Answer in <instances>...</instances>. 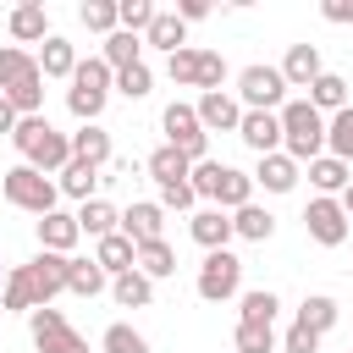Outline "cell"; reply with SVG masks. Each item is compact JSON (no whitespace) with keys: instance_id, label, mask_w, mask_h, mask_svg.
Segmentation results:
<instances>
[{"instance_id":"603a6c76","label":"cell","mask_w":353,"mask_h":353,"mask_svg":"<svg viewBox=\"0 0 353 353\" xmlns=\"http://www.w3.org/2000/svg\"><path fill=\"white\" fill-rule=\"evenodd\" d=\"M39 72H44V77H72V72H77V50H72V39L50 33L44 50H39Z\"/></svg>"},{"instance_id":"ab89813d","label":"cell","mask_w":353,"mask_h":353,"mask_svg":"<svg viewBox=\"0 0 353 353\" xmlns=\"http://www.w3.org/2000/svg\"><path fill=\"white\" fill-rule=\"evenodd\" d=\"M99 347L105 353H149V342H143V331H132V325H105V336H99Z\"/></svg>"},{"instance_id":"d6986e66","label":"cell","mask_w":353,"mask_h":353,"mask_svg":"<svg viewBox=\"0 0 353 353\" xmlns=\"http://www.w3.org/2000/svg\"><path fill=\"white\" fill-rule=\"evenodd\" d=\"M6 99H11V110L17 116H39V105H44V72H39V61L6 88Z\"/></svg>"},{"instance_id":"7402d4cb","label":"cell","mask_w":353,"mask_h":353,"mask_svg":"<svg viewBox=\"0 0 353 353\" xmlns=\"http://www.w3.org/2000/svg\"><path fill=\"white\" fill-rule=\"evenodd\" d=\"M143 44H154V50H165V55H176V50L188 44V22H182L176 11H154V22H149V33H143Z\"/></svg>"},{"instance_id":"f6af8a7d","label":"cell","mask_w":353,"mask_h":353,"mask_svg":"<svg viewBox=\"0 0 353 353\" xmlns=\"http://www.w3.org/2000/svg\"><path fill=\"white\" fill-rule=\"evenodd\" d=\"M215 176H221V160H199L193 176H188V188H193L199 199H215Z\"/></svg>"},{"instance_id":"816d5d0a","label":"cell","mask_w":353,"mask_h":353,"mask_svg":"<svg viewBox=\"0 0 353 353\" xmlns=\"http://www.w3.org/2000/svg\"><path fill=\"white\" fill-rule=\"evenodd\" d=\"M342 210H347V221H353V182H347V193H342Z\"/></svg>"},{"instance_id":"f546056e","label":"cell","mask_w":353,"mask_h":353,"mask_svg":"<svg viewBox=\"0 0 353 353\" xmlns=\"http://www.w3.org/2000/svg\"><path fill=\"white\" fill-rule=\"evenodd\" d=\"M232 232L248 237V243H265V237L276 232V215L259 210V204H243V210H232Z\"/></svg>"},{"instance_id":"cb8c5ba5","label":"cell","mask_w":353,"mask_h":353,"mask_svg":"<svg viewBox=\"0 0 353 353\" xmlns=\"http://www.w3.org/2000/svg\"><path fill=\"white\" fill-rule=\"evenodd\" d=\"M72 160H88V165H105V160H110V132H105L99 121H88V127H77V132H72Z\"/></svg>"},{"instance_id":"bcb514c9","label":"cell","mask_w":353,"mask_h":353,"mask_svg":"<svg viewBox=\"0 0 353 353\" xmlns=\"http://www.w3.org/2000/svg\"><path fill=\"white\" fill-rule=\"evenodd\" d=\"M281 353H320V331H309V325L292 320V331L281 336Z\"/></svg>"},{"instance_id":"e0dca14e","label":"cell","mask_w":353,"mask_h":353,"mask_svg":"<svg viewBox=\"0 0 353 353\" xmlns=\"http://www.w3.org/2000/svg\"><path fill=\"white\" fill-rule=\"evenodd\" d=\"M188 232H193V243H199L204 254H215V248H226V237H237L232 221H226V210H199V215L188 221Z\"/></svg>"},{"instance_id":"e575fe53","label":"cell","mask_w":353,"mask_h":353,"mask_svg":"<svg viewBox=\"0 0 353 353\" xmlns=\"http://www.w3.org/2000/svg\"><path fill=\"white\" fill-rule=\"evenodd\" d=\"M298 325H309V331H331L336 325V298H325V292H309L303 303H298Z\"/></svg>"},{"instance_id":"277c9868","label":"cell","mask_w":353,"mask_h":353,"mask_svg":"<svg viewBox=\"0 0 353 353\" xmlns=\"http://www.w3.org/2000/svg\"><path fill=\"white\" fill-rule=\"evenodd\" d=\"M0 193H6V204H17V210H28V215H50L55 210V199H61V182H50L44 171H33V165H11L6 176H0Z\"/></svg>"},{"instance_id":"484cf974","label":"cell","mask_w":353,"mask_h":353,"mask_svg":"<svg viewBox=\"0 0 353 353\" xmlns=\"http://www.w3.org/2000/svg\"><path fill=\"white\" fill-rule=\"evenodd\" d=\"M110 298H116L121 309H149V303H154V281H149L143 270H127V276L110 281Z\"/></svg>"},{"instance_id":"8992f818","label":"cell","mask_w":353,"mask_h":353,"mask_svg":"<svg viewBox=\"0 0 353 353\" xmlns=\"http://www.w3.org/2000/svg\"><path fill=\"white\" fill-rule=\"evenodd\" d=\"M160 127H165V143L171 149H182L193 165L199 160H210V132H204V121H199V110L193 105H165V116H160Z\"/></svg>"},{"instance_id":"4dcf8cb0","label":"cell","mask_w":353,"mask_h":353,"mask_svg":"<svg viewBox=\"0 0 353 353\" xmlns=\"http://www.w3.org/2000/svg\"><path fill=\"white\" fill-rule=\"evenodd\" d=\"M309 182L331 199V193H347V165L336 160V154H320V160H309Z\"/></svg>"},{"instance_id":"9c48e42d","label":"cell","mask_w":353,"mask_h":353,"mask_svg":"<svg viewBox=\"0 0 353 353\" xmlns=\"http://www.w3.org/2000/svg\"><path fill=\"white\" fill-rule=\"evenodd\" d=\"M28 331H33V347H39V353H88V342H83V336L66 325V314L50 309V303L28 314Z\"/></svg>"},{"instance_id":"6da1fadb","label":"cell","mask_w":353,"mask_h":353,"mask_svg":"<svg viewBox=\"0 0 353 353\" xmlns=\"http://www.w3.org/2000/svg\"><path fill=\"white\" fill-rule=\"evenodd\" d=\"M66 270H72V254H50V248H39V259L11 265V276H6V287H0V309H11V314H33V309H44L55 292H66Z\"/></svg>"},{"instance_id":"f1b7e54d","label":"cell","mask_w":353,"mask_h":353,"mask_svg":"<svg viewBox=\"0 0 353 353\" xmlns=\"http://www.w3.org/2000/svg\"><path fill=\"white\" fill-rule=\"evenodd\" d=\"M77 226H83V232H88V237L99 243V237H110V232H121V215H116V210H110L105 199H88V204L77 210Z\"/></svg>"},{"instance_id":"d590c367","label":"cell","mask_w":353,"mask_h":353,"mask_svg":"<svg viewBox=\"0 0 353 353\" xmlns=\"http://www.w3.org/2000/svg\"><path fill=\"white\" fill-rule=\"evenodd\" d=\"M325 149H331L342 165L353 160V105H347V110H336V116L325 121Z\"/></svg>"},{"instance_id":"44dd1931","label":"cell","mask_w":353,"mask_h":353,"mask_svg":"<svg viewBox=\"0 0 353 353\" xmlns=\"http://www.w3.org/2000/svg\"><path fill=\"white\" fill-rule=\"evenodd\" d=\"M11 39H17V44H44V39H50V17H44L39 0H28V6L11 11Z\"/></svg>"},{"instance_id":"ee69618b","label":"cell","mask_w":353,"mask_h":353,"mask_svg":"<svg viewBox=\"0 0 353 353\" xmlns=\"http://www.w3.org/2000/svg\"><path fill=\"white\" fill-rule=\"evenodd\" d=\"M116 88H121L127 99H143V94L154 88V72H149V66L138 61V66H127V72H116Z\"/></svg>"},{"instance_id":"d6a6232c","label":"cell","mask_w":353,"mask_h":353,"mask_svg":"<svg viewBox=\"0 0 353 353\" xmlns=\"http://www.w3.org/2000/svg\"><path fill=\"white\" fill-rule=\"evenodd\" d=\"M138 270L149 276V281H160V276H176V248L160 237V243H143L138 248Z\"/></svg>"},{"instance_id":"ba28073f","label":"cell","mask_w":353,"mask_h":353,"mask_svg":"<svg viewBox=\"0 0 353 353\" xmlns=\"http://www.w3.org/2000/svg\"><path fill=\"white\" fill-rule=\"evenodd\" d=\"M237 99L248 110H281L287 105V77L281 66H243L237 72Z\"/></svg>"},{"instance_id":"74e56055","label":"cell","mask_w":353,"mask_h":353,"mask_svg":"<svg viewBox=\"0 0 353 353\" xmlns=\"http://www.w3.org/2000/svg\"><path fill=\"white\" fill-rule=\"evenodd\" d=\"M110 66H105V55H94V61H77V72H72V88H88V94H110Z\"/></svg>"},{"instance_id":"1f68e13d","label":"cell","mask_w":353,"mask_h":353,"mask_svg":"<svg viewBox=\"0 0 353 353\" xmlns=\"http://www.w3.org/2000/svg\"><path fill=\"white\" fill-rule=\"evenodd\" d=\"M94 182H99V165H88V160H72V165L61 171V193H66V199H77V204H88V199H94Z\"/></svg>"},{"instance_id":"60d3db41","label":"cell","mask_w":353,"mask_h":353,"mask_svg":"<svg viewBox=\"0 0 353 353\" xmlns=\"http://www.w3.org/2000/svg\"><path fill=\"white\" fill-rule=\"evenodd\" d=\"M116 17H121V28H127V33H138V39H143V33H149V22H154V6H149V0H116Z\"/></svg>"},{"instance_id":"ac0fdd59","label":"cell","mask_w":353,"mask_h":353,"mask_svg":"<svg viewBox=\"0 0 353 353\" xmlns=\"http://www.w3.org/2000/svg\"><path fill=\"white\" fill-rule=\"evenodd\" d=\"M320 72H325V66H320V50H314V44H292V50H287V61H281L287 88H309Z\"/></svg>"},{"instance_id":"52a82bcc","label":"cell","mask_w":353,"mask_h":353,"mask_svg":"<svg viewBox=\"0 0 353 353\" xmlns=\"http://www.w3.org/2000/svg\"><path fill=\"white\" fill-rule=\"evenodd\" d=\"M199 298L204 303H226V298H237V287H243V259L232 254V248H215V254H204V265H199Z\"/></svg>"},{"instance_id":"2e32d148","label":"cell","mask_w":353,"mask_h":353,"mask_svg":"<svg viewBox=\"0 0 353 353\" xmlns=\"http://www.w3.org/2000/svg\"><path fill=\"white\" fill-rule=\"evenodd\" d=\"M77 237H83L77 215H61V210H50V215L39 221V248H50V254H72V248H77Z\"/></svg>"},{"instance_id":"5b68a950","label":"cell","mask_w":353,"mask_h":353,"mask_svg":"<svg viewBox=\"0 0 353 353\" xmlns=\"http://www.w3.org/2000/svg\"><path fill=\"white\" fill-rule=\"evenodd\" d=\"M165 72H171V83H182V88H204V94H215V88L226 83V61H221V50H176V55L165 61Z\"/></svg>"},{"instance_id":"d4e9b609","label":"cell","mask_w":353,"mask_h":353,"mask_svg":"<svg viewBox=\"0 0 353 353\" xmlns=\"http://www.w3.org/2000/svg\"><path fill=\"white\" fill-rule=\"evenodd\" d=\"M254 182H265V193H292V188H298V160H287V154H265L259 171H254Z\"/></svg>"},{"instance_id":"b9f144b4","label":"cell","mask_w":353,"mask_h":353,"mask_svg":"<svg viewBox=\"0 0 353 353\" xmlns=\"http://www.w3.org/2000/svg\"><path fill=\"white\" fill-rule=\"evenodd\" d=\"M270 347H276V331H270V325L237 320V353H270Z\"/></svg>"},{"instance_id":"7bdbcfd3","label":"cell","mask_w":353,"mask_h":353,"mask_svg":"<svg viewBox=\"0 0 353 353\" xmlns=\"http://www.w3.org/2000/svg\"><path fill=\"white\" fill-rule=\"evenodd\" d=\"M33 61H39V55H28V50H17V44H0V94H6Z\"/></svg>"},{"instance_id":"8fae6325","label":"cell","mask_w":353,"mask_h":353,"mask_svg":"<svg viewBox=\"0 0 353 353\" xmlns=\"http://www.w3.org/2000/svg\"><path fill=\"white\" fill-rule=\"evenodd\" d=\"M237 138H243L259 160H265V154H281V116H276V110H243Z\"/></svg>"},{"instance_id":"f5cc1de1","label":"cell","mask_w":353,"mask_h":353,"mask_svg":"<svg viewBox=\"0 0 353 353\" xmlns=\"http://www.w3.org/2000/svg\"><path fill=\"white\" fill-rule=\"evenodd\" d=\"M0 287H6V281H0Z\"/></svg>"},{"instance_id":"c3c4849f","label":"cell","mask_w":353,"mask_h":353,"mask_svg":"<svg viewBox=\"0 0 353 353\" xmlns=\"http://www.w3.org/2000/svg\"><path fill=\"white\" fill-rule=\"evenodd\" d=\"M320 17H325V22H353V0H325Z\"/></svg>"},{"instance_id":"4fadbf2b","label":"cell","mask_w":353,"mask_h":353,"mask_svg":"<svg viewBox=\"0 0 353 353\" xmlns=\"http://www.w3.org/2000/svg\"><path fill=\"white\" fill-rule=\"evenodd\" d=\"M94 265L116 281V276L138 270V243H132V237H121V232H110V237H99V243H94Z\"/></svg>"},{"instance_id":"30bf717a","label":"cell","mask_w":353,"mask_h":353,"mask_svg":"<svg viewBox=\"0 0 353 353\" xmlns=\"http://www.w3.org/2000/svg\"><path fill=\"white\" fill-rule=\"evenodd\" d=\"M303 226H309V237L320 243V248H336V243H347V210H342V199H309V210H303Z\"/></svg>"},{"instance_id":"8d00e7d4","label":"cell","mask_w":353,"mask_h":353,"mask_svg":"<svg viewBox=\"0 0 353 353\" xmlns=\"http://www.w3.org/2000/svg\"><path fill=\"white\" fill-rule=\"evenodd\" d=\"M77 17H83V28H88V33H105V39L121 28V17H116V0H83V11H77Z\"/></svg>"},{"instance_id":"7dc6e473","label":"cell","mask_w":353,"mask_h":353,"mask_svg":"<svg viewBox=\"0 0 353 353\" xmlns=\"http://www.w3.org/2000/svg\"><path fill=\"white\" fill-rule=\"evenodd\" d=\"M193 199H199V193H193L188 182H176V188H160L154 204H160V210H193Z\"/></svg>"},{"instance_id":"f35d334b","label":"cell","mask_w":353,"mask_h":353,"mask_svg":"<svg viewBox=\"0 0 353 353\" xmlns=\"http://www.w3.org/2000/svg\"><path fill=\"white\" fill-rule=\"evenodd\" d=\"M276 309H281V298H276L270 287H254V292H243V320H254V325H270V320H276Z\"/></svg>"},{"instance_id":"836d02e7","label":"cell","mask_w":353,"mask_h":353,"mask_svg":"<svg viewBox=\"0 0 353 353\" xmlns=\"http://www.w3.org/2000/svg\"><path fill=\"white\" fill-rule=\"evenodd\" d=\"M105 287H110V276H105L94 259H72V270H66V292L94 298V292H105Z\"/></svg>"},{"instance_id":"5bb4252c","label":"cell","mask_w":353,"mask_h":353,"mask_svg":"<svg viewBox=\"0 0 353 353\" xmlns=\"http://www.w3.org/2000/svg\"><path fill=\"white\" fill-rule=\"evenodd\" d=\"M160 232H165V210H160V204H149V199H143V204H132V210L121 215V237H132L138 248H143V243H160Z\"/></svg>"},{"instance_id":"3957f363","label":"cell","mask_w":353,"mask_h":353,"mask_svg":"<svg viewBox=\"0 0 353 353\" xmlns=\"http://www.w3.org/2000/svg\"><path fill=\"white\" fill-rule=\"evenodd\" d=\"M276 116H281V154L298 160V165L320 160V149H325V116L309 99H287Z\"/></svg>"},{"instance_id":"f907efd6","label":"cell","mask_w":353,"mask_h":353,"mask_svg":"<svg viewBox=\"0 0 353 353\" xmlns=\"http://www.w3.org/2000/svg\"><path fill=\"white\" fill-rule=\"evenodd\" d=\"M17 121H22V116H17V110H11V99L0 94V132H17Z\"/></svg>"},{"instance_id":"83f0119b","label":"cell","mask_w":353,"mask_h":353,"mask_svg":"<svg viewBox=\"0 0 353 353\" xmlns=\"http://www.w3.org/2000/svg\"><path fill=\"white\" fill-rule=\"evenodd\" d=\"M309 105H314L320 116H325V110H331V116H336V110H347V83H342L336 72H320V77L309 83Z\"/></svg>"},{"instance_id":"7a4b0ae2","label":"cell","mask_w":353,"mask_h":353,"mask_svg":"<svg viewBox=\"0 0 353 353\" xmlns=\"http://www.w3.org/2000/svg\"><path fill=\"white\" fill-rule=\"evenodd\" d=\"M11 143H17L22 165H33V171H44V176H61V171L72 165V138L55 132L44 116H22L17 132H11Z\"/></svg>"},{"instance_id":"4316f807","label":"cell","mask_w":353,"mask_h":353,"mask_svg":"<svg viewBox=\"0 0 353 353\" xmlns=\"http://www.w3.org/2000/svg\"><path fill=\"white\" fill-rule=\"evenodd\" d=\"M138 61H143V39L127 33V28H116V33L105 39V66H110V72H127V66H138Z\"/></svg>"},{"instance_id":"681fc988","label":"cell","mask_w":353,"mask_h":353,"mask_svg":"<svg viewBox=\"0 0 353 353\" xmlns=\"http://www.w3.org/2000/svg\"><path fill=\"white\" fill-rule=\"evenodd\" d=\"M176 17H182V22H204V17H210V6H204V0H182V6H176Z\"/></svg>"},{"instance_id":"7c38bea8","label":"cell","mask_w":353,"mask_h":353,"mask_svg":"<svg viewBox=\"0 0 353 353\" xmlns=\"http://www.w3.org/2000/svg\"><path fill=\"white\" fill-rule=\"evenodd\" d=\"M199 121H204V132H237L243 127V105L226 94V88H215V94H199Z\"/></svg>"},{"instance_id":"9a60e30c","label":"cell","mask_w":353,"mask_h":353,"mask_svg":"<svg viewBox=\"0 0 353 353\" xmlns=\"http://www.w3.org/2000/svg\"><path fill=\"white\" fill-rule=\"evenodd\" d=\"M215 210H243V204H254V176L248 171H237V165H221V176H215V199H210Z\"/></svg>"},{"instance_id":"ffe728a7","label":"cell","mask_w":353,"mask_h":353,"mask_svg":"<svg viewBox=\"0 0 353 353\" xmlns=\"http://www.w3.org/2000/svg\"><path fill=\"white\" fill-rule=\"evenodd\" d=\"M149 176H154L160 188H176V182H188V176H193V160H188L182 149H171V143H160V149L149 154Z\"/></svg>"}]
</instances>
